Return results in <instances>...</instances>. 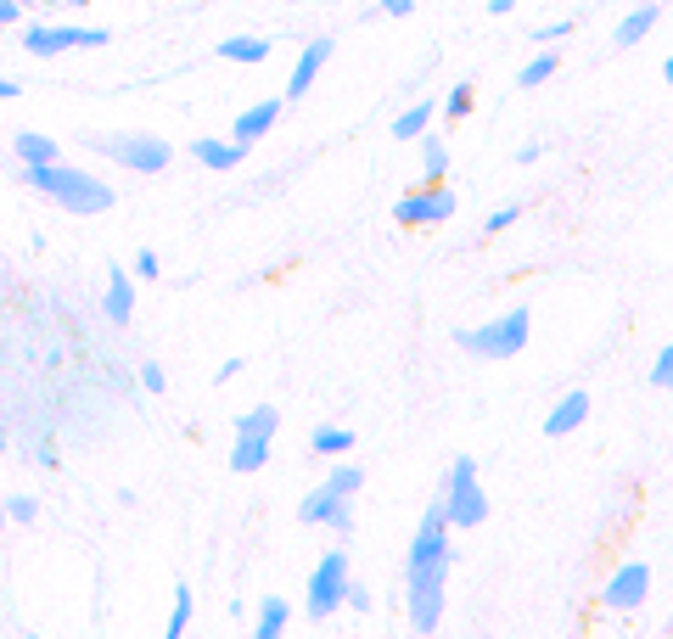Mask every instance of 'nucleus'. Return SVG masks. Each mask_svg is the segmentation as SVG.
Wrapping results in <instances>:
<instances>
[{
	"instance_id": "f3484780",
	"label": "nucleus",
	"mask_w": 673,
	"mask_h": 639,
	"mask_svg": "<svg viewBox=\"0 0 673 639\" xmlns=\"http://www.w3.org/2000/svg\"><path fill=\"white\" fill-rule=\"evenodd\" d=\"M657 18H662V7H657V0H640V7H635L629 18H623V23L612 28V45H617V52H629V45H640V39L657 28Z\"/></svg>"
},
{
	"instance_id": "4be33fe9",
	"label": "nucleus",
	"mask_w": 673,
	"mask_h": 639,
	"mask_svg": "<svg viewBox=\"0 0 673 639\" xmlns=\"http://www.w3.org/2000/svg\"><path fill=\"white\" fill-rule=\"evenodd\" d=\"M444 169H449V146L438 135H421V185H444Z\"/></svg>"
},
{
	"instance_id": "72a5a7b5",
	"label": "nucleus",
	"mask_w": 673,
	"mask_h": 639,
	"mask_svg": "<svg viewBox=\"0 0 673 639\" xmlns=\"http://www.w3.org/2000/svg\"><path fill=\"white\" fill-rule=\"evenodd\" d=\"M381 12H388V18H410L415 0H381Z\"/></svg>"
},
{
	"instance_id": "b1692460",
	"label": "nucleus",
	"mask_w": 673,
	"mask_h": 639,
	"mask_svg": "<svg viewBox=\"0 0 673 639\" xmlns=\"http://www.w3.org/2000/svg\"><path fill=\"white\" fill-rule=\"evenodd\" d=\"M556 68H561V57H556V52H539L534 62H527V68L516 73V90H539V84H550V79H556Z\"/></svg>"
},
{
	"instance_id": "6e6552de",
	"label": "nucleus",
	"mask_w": 673,
	"mask_h": 639,
	"mask_svg": "<svg viewBox=\"0 0 673 639\" xmlns=\"http://www.w3.org/2000/svg\"><path fill=\"white\" fill-rule=\"evenodd\" d=\"M95 152H107L129 174H163L174 163V146L163 135H90Z\"/></svg>"
},
{
	"instance_id": "1a4fd4ad",
	"label": "nucleus",
	"mask_w": 673,
	"mask_h": 639,
	"mask_svg": "<svg viewBox=\"0 0 673 639\" xmlns=\"http://www.w3.org/2000/svg\"><path fill=\"white\" fill-rule=\"evenodd\" d=\"M113 34L107 28H79V23H28L23 28V52L28 57H68V52H102Z\"/></svg>"
},
{
	"instance_id": "bb28decb",
	"label": "nucleus",
	"mask_w": 673,
	"mask_h": 639,
	"mask_svg": "<svg viewBox=\"0 0 673 639\" xmlns=\"http://www.w3.org/2000/svg\"><path fill=\"white\" fill-rule=\"evenodd\" d=\"M651 387H668L673 392V342H662L657 360H651Z\"/></svg>"
},
{
	"instance_id": "2f4dec72",
	"label": "nucleus",
	"mask_w": 673,
	"mask_h": 639,
	"mask_svg": "<svg viewBox=\"0 0 673 639\" xmlns=\"http://www.w3.org/2000/svg\"><path fill=\"white\" fill-rule=\"evenodd\" d=\"M343 606H354V612H370V589L365 583H349V601Z\"/></svg>"
},
{
	"instance_id": "c85d7f7f",
	"label": "nucleus",
	"mask_w": 673,
	"mask_h": 639,
	"mask_svg": "<svg viewBox=\"0 0 673 639\" xmlns=\"http://www.w3.org/2000/svg\"><path fill=\"white\" fill-rule=\"evenodd\" d=\"M129 275H135V281H158V253H152V248H140V253H135V270H129Z\"/></svg>"
},
{
	"instance_id": "9b49d317",
	"label": "nucleus",
	"mask_w": 673,
	"mask_h": 639,
	"mask_svg": "<svg viewBox=\"0 0 673 639\" xmlns=\"http://www.w3.org/2000/svg\"><path fill=\"white\" fill-rule=\"evenodd\" d=\"M331 57H336V39H326V34H320V39H309L304 52H298V62H293V73H286L281 102H286V107H293V102H304V95L315 90V79L326 73V62H331Z\"/></svg>"
},
{
	"instance_id": "2eb2a0df",
	"label": "nucleus",
	"mask_w": 673,
	"mask_h": 639,
	"mask_svg": "<svg viewBox=\"0 0 673 639\" xmlns=\"http://www.w3.org/2000/svg\"><path fill=\"white\" fill-rule=\"evenodd\" d=\"M191 158H197L203 169H214V174H230L236 163L248 158V146H236L230 135H225V140H219V135H197V140H191Z\"/></svg>"
},
{
	"instance_id": "a211bd4d",
	"label": "nucleus",
	"mask_w": 673,
	"mask_h": 639,
	"mask_svg": "<svg viewBox=\"0 0 673 639\" xmlns=\"http://www.w3.org/2000/svg\"><path fill=\"white\" fill-rule=\"evenodd\" d=\"M18 158H23V169H45V163H62V146L52 140V135H39V129H23L18 140Z\"/></svg>"
},
{
	"instance_id": "e433bc0d",
	"label": "nucleus",
	"mask_w": 673,
	"mask_h": 639,
	"mask_svg": "<svg viewBox=\"0 0 673 639\" xmlns=\"http://www.w3.org/2000/svg\"><path fill=\"white\" fill-rule=\"evenodd\" d=\"M18 90H23L18 79H0V102H18Z\"/></svg>"
},
{
	"instance_id": "0eeeda50",
	"label": "nucleus",
	"mask_w": 673,
	"mask_h": 639,
	"mask_svg": "<svg viewBox=\"0 0 673 639\" xmlns=\"http://www.w3.org/2000/svg\"><path fill=\"white\" fill-rule=\"evenodd\" d=\"M444 516L449 527H477V522H489V494H483V482H477V460L471 455H455L449 460V477H444Z\"/></svg>"
},
{
	"instance_id": "7ed1b4c3",
	"label": "nucleus",
	"mask_w": 673,
	"mask_h": 639,
	"mask_svg": "<svg viewBox=\"0 0 673 639\" xmlns=\"http://www.w3.org/2000/svg\"><path fill=\"white\" fill-rule=\"evenodd\" d=\"M365 488V471L360 466H336L320 488H309L304 494V505H298V522H309V527H331L336 538H349L354 533V511H349V500Z\"/></svg>"
},
{
	"instance_id": "473e14b6",
	"label": "nucleus",
	"mask_w": 673,
	"mask_h": 639,
	"mask_svg": "<svg viewBox=\"0 0 673 639\" xmlns=\"http://www.w3.org/2000/svg\"><path fill=\"white\" fill-rule=\"evenodd\" d=\"M567 34H572V23H545V28H539L545 45H556V39H567Z\"/></svg>"
},
{
	"instance_id": "c756f323",
	"label": "nucleus",
	"mask_w": 673,
	"mask_h": 639,
	"mask_svg": "<svg viewBox=\"0 0 673 639\" xmlns=\"http://www.w3.org/2000/svg\"><path fill=\"white\" fill-rule=\"evenodd\" d=\"M516 214H522L516 203H511V208H494V214L483 219V230H489V236H500V230H511V225H516Z\"/></svg>"
},
{
	"instance_id": "aec40b11",
	"label": "nucleus",
	"mask_w": 673,
	"mask_h": 639,
	"mask_svg": "<svg viewBox=\"0 0 673 639\" xmlns=\"http://www.w3.org/2000/svg\"><path fill=\"white\" fill-rule=\"evenodd\" d=\"M286 623H293V606L281 595L259 601V617H253V639H286Z\"/></svg>"
},
{
	"instance_id": "f704fd0d",
	"label": "nucleus",
	"mask_w": 673,
	"mask_h": 639,
	"mask_svg": "<svg viewBox=\"0 0 673 639\" xmlns=\"http://www.w3.org/2000/svg\"><path fill=\"white\" fill-rule=\"evenodd\" d=\"M0 23H23V0H0Z\"/></svg>"
},
{
	"instance_id": "c9c22d12",
	"label": "nucleus",
	"mask_w": 673,
	"mask_h": 639,
	"mask_svg": "<svg viewBox=\"0 0 673 639\" xmlns=\"http://www.w3.org/2000/svg\"><path fill=\"white\" fill-rule=\"evenodd\" d=\"M539 158H545V146H539V140H527L522 152H516V163H539Z\"/></svg>"
},
{
	"instance_id": "ddd939ff",
	"label": "nucleus",
	"mask_w": 673,
	"mask_h": 639,
	"mask_svg": "<svg viewBox=\"0 0 673 639\" xmlns=\"http://www.w3.org/2000/svg\"><path fill=\"white\" fill-rule=\"evenodd\" d=\"M281 113H286V102H281V95H270V102H253L248 113H236V124H230V140L236 146H248V152H253V146L281 124Z\"/></svg>"
},
{
	"instance_id": "f03ea898",
	"label": "nucleus",
	"mask_w": 673,
	"mask_h": 639,
	"mask_svg": "<svg viewBox=\"0 0 673 639\" xmlns=\"http://www.w3.org/2000/svg\"><path fill=\"white\" fill-rule=\"evenodd\" d=\"M23 185L45 203H57L62 214L73 219H90V214H107L118 203V191L107 180H95L90 169H73V163H45V169H23Z\"/></svg>"
},
{
	"instance_id": "4c0bfd02",
	"label": "nucleus",
	"mask_w": 673,
	"mask_h": 639,
	"mask_svg": "<svg viewBox=\"0 0 673 639\" xmlns=\"http://www.w3.org/2000/svg\"><path fill=\"white\" fill-rule=\"evenodd\" d=\"M511 7H516V0H489V12H494V18H505Z\"/></svg>"
},
{
	"instance_id": "dca6fc26",
	"label": "nucleus",
	"mask_w": 673,
	"mask_h": 639,
	"mask_svg": "<svg viewBox=\"0 0 673 639\" xmlns=\"http://www.w3.org/2000/svg\"><path fill=\"white\" fill-rule=\"evenodd\" d=\"M102 315H107L113 326H129V320H135V275L118 270V264H113V281H107V292H102Z\"/></svg>"
},
{
	"instance_id": "423d86ee",
	"label": "nucleus",
	"mask_w": 673,
	"mask_h": 639,
	"mask_svg": "<svg viewBox=\"0 0 673 639\" xmlns=\"http://www.w3.org/2000/svg\"><path fill=\"white\" fill-rule=\"evenodd\" d=\"M349 583H354V561H349V550H343V545H336V550H326V556L315 561V572H309L304 612H309L315 623H326L336 606L349 601Z\"/></svg>"
},
{
	"instance_id": "ea45409f",
	"label": "nucleus",
	"mask_w": 673,
	"mask_h": 639,
	"mask_svg": "<svg viewBox=\"0 0 673 639\" xmlns=\"http://www.w3.org/2000/svg\"><path fill=\"white\" fill-rule=\"evenodd\" d=\"M0 527H7V505H0Z\"/></svg>"
},
{
	"instance_id": "cd10ccee",
	"label": "nucleus",
	"mask_w": 673,
	"mask_h": 639,
	"mask_svg": "<svg viewBox=\"0 0 673 639\" xmlns=\"http://www.w3.org/2000/svg\"><path fill=\"white\" fill-rule=\"evenodd\" d=\"M34 516H39V500H34V494H12V500H7V522L28 527Z\"/></svg>"
},
{
	"instance_id": "58836bf2",
	"label": "nucleus",
	"mask_w": 673,
	"mask_h": 639,
	"mask_svg": "<svg viewBox=\"0 0 673 639\" xmlns=\"http://www.w3.org/2000/svg\"><path fill=\"white\" fill-rule=\"evenodd\" d=\"M662 84L673 90V52H668V62H662Z\"/></svg>"
},
{
	"instance_id": "f8f14e48",
	"label": "nucleus",
	"mask_w": 673,
	"mask_h": 639,
	"mask_svg": "<svg viewBox=\"0 0 673 639\" xmlns=\"http://www.w3.org/2000/svg\"><path fill=\"white\" fill-rule=\"evenodd\" d=\"M646 595H651V567L646 561H623L612 578H606V606L612 612H635V606H646Z\"/></svg>"
},
{
	"instance_id": "7c9ffc66",
	"label": "nucleus",
	"mask_w": 673,
	"mask_h": 639,
	"mask_svg": "<svg viewBox=\"0 0 673 639\" xmlns=\"http://www.w3.org/2000/svg\"><path fill=\"white\" fill-rule=\"evenodd\" d=\"M140 387H147V392H163V387H169V376H163V365H158V360L140 365Z\"/></svg>"
},
{
	"instance_id": "393cba45",
	"label": "nucleus",
	"mask_w": 673,
	"mask_h": 639,
	"mask_svg": "<svg viewBox=\"0 0 673 639\" xmlns=\"http://www.w3.org/2000/svg\"><path fill=\"white\" fill-rule=\"evenodd\" d=\"M185 628H191V583H174V606H169L163 639H185Z\"/></svg>"
},
{
	"instance_id": "6ab92c4d",
	"label": "nucleus",
	"mask_w": 673,
	"mask_h": 639,
	"mask_svg": "<svg viewBox=\"0 0 673 639\" xmlns=\"http://www.w3.org/2000/svg\"><path fill=\"white\" fill-rule=\"evenodd\" d=\"M264 57H270V39H259V34H230V39H219V62L259 68Z\"/></svg>"
},
{
	"instance_id": "9d476101",
	"label": "nucleus",
	"mask_w": 673,
	"mask_h": 639,
	"mask_svg": "<svg viewBox=\"0 0 673 639\" xmlns=\"http://www.w3.org/2000/svg\"><path fill=\"white\" fill-rule=\"evenodd\" d=\"M455 191L449 185H415V191H404L399 203H393V219L399 225H449L455 219Z\"/></svg>"
},
{
	"instance_id": "79ce46f5",
	"label": "nucleus",
	"mask_w": 673,
	"mask_h": 639,
	"mask_svg": "<svg viewBox=\"0 0 673 639\" xmlns=\"http://www.w3.org/2000/svg\"><path fill=\"white\" fill-rule=\"evenodd\" d=\"M23 639H45V634H23Z\"/></svg>"
},
{
	"instance_id": "39448f33",
	"label": "nucleus",
	"mask_w": 673,
	"mask_h": 639,
	"mask_svg": "<svg viewBox=\"0 0 673 639\" xmlns=\"http://www.w3.org/2000/svg\"><path fill=\"white\" fill-rule=\"evenodd\" d=\"M275 426H281V410L275 404H253L242 421H236V437H230V471H264L270 466V449H275Z\"/></svg>"
},
{
	"instance_id": "20e7f679",
	"label": "nucleus",
	"mask_w": 673,
	"mask_h": 639,
	"mask_svg": "<svg viewBox=\"0 0 673 639\" xmlns=\"http://www.w3.org/2000/svg\"><path fill=\"white\" fill-rule=\"evenodd\" d=\"M527 331H534V315H527L522 304L483 320V326H471V331H455V342L471 354V360H516L527 349Z\"/></svg>"
},
{
	"instance_id": "412c9836",
	"label": "nucleus",
	"mask_w": 673,
	"mask_h": 639,
	"mask_svg": "<svg viewBox=\"0 0 673 639\" xmlns=\"http://www.w3.org/2000/svg\"><path fill=\"white\" fill-rule=\"evenodd\" d=\"M432 118H438V102H415V107H404L399 118H393V140H421L426 129H432Z\"/></svg>"
},
{
	"instance_id": "4468645a",
	"label": "nucleus",
	"mask_w": 673,
	"mask_h": 639,
	"mask_svg": "<svg viewBox=\"0 0 673 639\" xmlns=\"http://www.w3.org/2000/svg\"><path fill=\"white\" fill-rule=\"evenodd\" d=\"M590 421V392L584 387H572V392H561V399L550 404V415H545V437H567V432H579Z\"/></svg>"
},
{
	"instance_id": "f257e3e1",
	"label": "nucleus",
	"mask_w": 673,
	"mask_h": 639,
	"mask_svg": "<svg viewBox=\"0 0 673 639\" xmlns=\"http://www.w3.org/2000/svg\"><path fill=\"white\" fill-rule=\"evenodd\" d=\"M449 516L444 500H432L415 538H410V556H404V601H410V628L432 634L444 623V583H449Z\"/></svg>"
},
{
	"instance_id": "5701e85b",
	"label": "nucleus",
	"mask_w": 673,
	"mask_h": 639,
	"mask_svg": "<svg viewBox=\"0 0 673 639\" xmlns=\"http://www.w3.org/2000/svg\"><path fill=\"white\" fill-rule=\"evenodd\" d=\"M309 449L315 455H349L354 449V426H315L309 432Z\"/></svg>"
},
{
	"instance_id": "a878e982",
	"label": "nucleus",
	"mask_w": 673,
	"mask_h": 639,
	"mask_svg": "<svg viewBox=\"0 0 673 639\" xmlns=\"http://www.w3.org/2000/svg\"><path fill=\"white\" fill-rule=\"evenodd\" d=\"M471 107H477V90H471V79H460L444 102H438V113L444 118H471Z\"/></svg>"
},
{
	"instance_id": "a19ab883",
	"label": "nucleus",
	"mask_w": 673,
	"mask_h": 639,
	"mask_svg": "<svg viewBox=\"0 0 673 639\" xmlns=\"http://www.w3.org/2000/svg\"><path fill=\"white\" fill-rule=\"evenodd\" d=\"M68 7H90V0H68Z\"/></svg>"
}]
</instances>
